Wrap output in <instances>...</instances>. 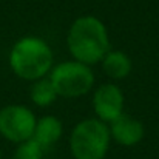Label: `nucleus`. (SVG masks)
<instances>
[{
	"mask_svg": "<svg viewBox=\"0 0 159 159\" xmlns=\"http://www.w3.org/2000/svg\"><path fill=\"white\" fill-rule=\"evenodd\" d=\"M43 155H45V148L31 138L25 142L17 144L12 159H43Z\"/></svg>",
	"mask_w": 159,
	"mask_h": 159,
	"instance_id": "11",
	"label": "nucleus"
},
{
	"mask_svg": "<svg viewBox=\"0 0 159 159\" xmlns=\"http://www.w3.org/2000/svg\"><path fill=\"white\" fill-rule=\"evenodd\" d=\"M30 98L31 101L37 107H50L54 101L57 99V93L54 88L53 82L50 80V77H42L39 80H34L31 91H30Z\"/></svg>",
	"mask_w": 159,
	"mask_h": 159,
	"instance_id": "10",
	"label": "nucleus"
},
{
	"mask_svg": "<svg viewBox=\"0 0 159 159\" xmlns=\"http://www.w3.org/2000/svg\"><path fill=\"white\" fill-rule=\"evenodd\" d=\"M0 159H3V153H2V148H0Z\"/></svg>",
	"mask_w": 159,
	"mask_h": 159,
	"instance_id": "12",
	"label": "nucleus"
},
{
	"mask_svg": "<svg viewBox=\"0 0 159 159\" xmlns=\"http://www.w3.org/2000/svg\"><path fill=\"white\" fill-rule=\"evenodd\" d=\"M62 133H63V127H62V122L57 117L43 116V117L37 119V122H36L33 139L36 142H39L47 150V148L53 147L62 138Z\"/></svg>",
	"mask_w": 159,
	"mask_h": 159,
	"instance_id": "8",
	"label": "nucleus"
},
{
	"mask_svg": "<svg viewBox=\"0 0 159 159\" xmlns=\"http://www.w3.org/2000/svg\"><path fill=\"white\" fill-rule=\"evenodd\" d=\"M66 45L74 60L88 66L94 65L110 51L107 26L94 16H82L70 26Z\"/></svg>",
	"mask_w": 159,
	"mask_h": 159,
	"instance_id": "1",
	"label": "nucleus"
},
{
	"mask_svg": "<svg viewBox=\"0 0 159 159\" xmlns=\"http://www.w3.org/2000/svg\"><path fill=\"white\" fill-rule=\"evenodd\" d=\"M36 116L25 105H6L0 108V134L14 144L25 142L33 138L36 128Z\"/></svg>",
	"mask_w": 159,
	"mask_h": 159,
	"instance_id": "5",
	"label": "nucleus"
},
{
	"mask_svg": "<svg viewBox=\"0 0 159 159\" xmlns=\"http://www.w3.org/2000/svg\"><path fill=\"white\" fill-rule=\"evenodd\" d=\"M110 141L108 124L99 119H84L71 131L70 150L74 159H105Z\"/></svg>",
	"mask_w": 159,
	"mask_h": 159,
	"instance_id": "3",
	"label": "nucleus"
},
{
	"mask_svg": "<svg viewBox=\"0 0 159 159\" xmlns=\"http://www.w3.org/2000/svg\"><path fill=\"white\" fill-rule=\"evenodd\" d=\"M108 130L111 139H114L119 145L124 147H134L145 136V128L142 122L127 113H122L114 120H111Z\"/></svg>",
	"mask_w": 159,
	"mask_h": 159,
	"instance_id": "7",
	"label": "nucleus"
},
{
	"mask_svg": "<svg viewBox=\"0 0 159 159\" xmlns=\"http://www.w3.org/2000/svg\"><path fill=\"white\" fill-rule=\"evenodd\" d=\"M93 108L99 120L110 124L124 113V93L114 84H104L94 91Z\"/></svg>",
	"mask_w": 159,
	"mask_h": 159,
	"instance_id": "6",
	"label": "nucleus"
},
{
	"mask_svg": "<svg viewBox=\"0 0 159 159\" xmlns=\"http://www.w3.org/2000/svg\"><path fill=\"white\" fill-rule=\"evenodd\" d=\"M9 66L23 80H39L47 77L53 66V51L50 45L36 36L19 39L9 51Z\"/></svg>",
	"mask_w": 159,
	"mask_h": 159,
	"instance_id": "2",
	"label": "nucleus"
},
{
	"mask_svg": "<svg viewBox=\"0 0 159 159\" xmlns=\"http://www.w3.org/2000/svg\"><path fill=\"white\" fill-rule=\"evenodd\" d=\"M101 62H102V68L105 74L114 80L125 79L131 73V68H133L131 59L124 51H108Z\"/></svg>",
	"mask_w": 159,
	"mask_h": 159,
	"instance_id": "9",
	"label": "nucleus"
},
{
	"mask_svg": "<svg viewBox=\"0 0 159 159\" xmlns=\"http://www.w3.org/2000/svg\"><path fill=\"white\" fill-rule=\"evenodd\" d=\"M50 80L53 82L57 96L79 98L93 88L94 74L88 65L77 60H66L51 70Z\"/></svg>",
	"mask_w": 159,
	"mask_h": 159,
	"instance_id": "4",
	"label": "nucleus"
}]
</instances>
